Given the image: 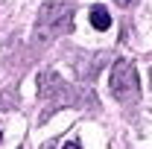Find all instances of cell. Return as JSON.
<instances>
[{"instance_id":"cell-1","label":"cell","mask_w":152,"mask_h":149,"mask_svg":"<svg viewBox=\"0 0 152 149\" xmlns=\"http://www.w3.org/2000/svg\"><path fill=\"white\" fill-rule=\"evenodd\" d=\"M73 15H76V6L70 0H47L38 9L35 38L38 41H53L58 35H67L73 29Z\"/></svg>"},{"instance_id":"cell-2","label":"cell","mask_w":152,"mask_h":149,"mask_svg":"<svg viewBox=\"0 0 152 149\" xmlns=\"http://www.w3.org/2000/svg\"><path fill=\"white\" fill-rule=\"evenodd\" d=\"M108 88H111V96L120 105H134L140 99V79H137V70H134L132 61H126V58L114 61L111 76H108Z\"/></svg>"},{"instance_id":"cell-3","label":"cell","mask_w":152,"mask_h":149,"mask_svg":"<svg viewBox=\"0 0 152 149\" xmlns=\"http://www.w3.org/2000/svg\"><path fill=\"white\" fill-rule=\"evenodd\" d=\"M67 91V85H64V79L56 73V70H44V73L38 76V93L47 99V96H58V93Z\"/></svg>"},{"instance_id":"cell-4","label":"cell","mask_w":152,"mask_h":149,"mask_svg":"<svg viewBox=\"0 0 152 149\" xmlns=\"http://www.w3.org/2000/svg\"><path fill=\"white\" fill-rule=\"evenodd\" d=\"M88 15H91V26L99 29V32H105V29L111 26V15H108V9H105V6H99V3L91 6V12H88Z\"/></svg>"},{"instance_id":"cell-5","label":"cell","mask_w":152,"mask_h":149,"mask_svg":"<svg viewBox=\"0 0 152 149\" xmlns=\"http://www.w3.org/2000/svg\"><path fill=\"white\" fill-rule=\"evenodd\" d=\"M61 149H82V146H79V143H73V140H70V143H64V146H61Z\"/></svg>"},{"instance_id":"cell-6","label":"cell","mask_w":152,"mask_h":149,"mask_svg":"<svg viewBox=\"0 0 152 149\" xmlns=\"http://www.w3.org/2000/svg\"><path fill=\"white\" fill-rule=\"evenodd\" d=\"M114 3H120V6H132L134 0H114Z\"/></svg>"},{"instance_id":"cell-7","label":"cell","mask_w":152,"mask_h":149,"mask_svg":"<svg viewBox=\"0 0 152 149\" xmlns=\"http://www.w3.org/2000/svg\"><path fill=\"white\" fill-rule=\"evenodd\" d=\"M149 79H152V70H149Z\"/></svg>"},{"instance_id":"cell-8","label":"cell","mask_w":152,"mask_h":149,"mask_svg":"<svg viewBox=\"0 0 152 149\" xmlns=\"http://www.w3.org/2000/svg\"><path fill=\"white\" fill-rule=\"evenodd\" d=\"M0 140H3V134H0Z\"/></svg>"}]
</instances>
